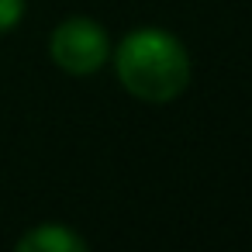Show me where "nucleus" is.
Instances as JSON below:
<instances>
[{"label":"nucleus","instance_id":"nucleus-1","mask_svg":"<svg viewBox=\"0 0 252 252\" xmlns=\"http://www.w3.org/2000/svg\"><path fill=\"white\" fill-rule=\"evenodd\" d=\"M111 59L121 87L145 104H169L190 87V56L183 42L166 28H131Z\"/></svg>","mask_w":252,"mask_h":252},{"label":"nucleus","instance_id":"nucleus-3","mask_svg":"<svg viewBox=\"0 0 252 252\" xmlns=\"http://www.w3.org/2000/svg\"><path fill=\"white\" fill-rule=\"evenodd\" d=\"M83 249H87V242L56 221H45L18 238V252H83Z\"/></svg>","mask_w":252,"mask_h":252},{"label":"nucleus","instance_id":"nucleus-2","mask_svg":"<svg viewBox=\"0 0 252 252\" xmlns=\"http://www.w3.org/2000/svg\"><path fill=\"white\" fill-rule=\"evenodd\" d=\"M52 63L69 76H90L111 59V35L94 18H66L49 38Z\"/></svg>","mask_w":252,"mask_h":252},{"label":"nucleus","instance_id":"nucleus-4","mask_svg":"<svg viewBox=\"0 0 252 252\" xmlns=\"http://www.w3.org/2000/svg\"><path fill=\"white\" fill-rule=\"evenodd\" d=\"M25 18V0H0V35H7Z\"/></svg>","mask_w":252,"mask_h":252}]
</instances>
